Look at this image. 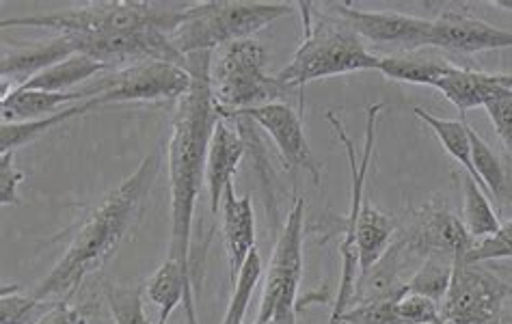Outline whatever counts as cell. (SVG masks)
Instances as JSON below:
<instances>
[{
  "label": "cell",
  "mask_w": 512,
  "mask_h": 324,
  "mask_svg": "<svg viewBox=\"0 0 512 324\" xmlns=\"http://www.w3.org/2000/svg\"><path fill=\"white\" fill-rule=\"evenodd\" d=\"M212 52H197L186 57V70L193 85L178 100L171 119V137L167 145V167L171 184V247L169 258L178 262L186 275L193 277L191 236L201 182L206 180V158L217 108L210 91Z\"/></svg>",
  "instance_id": "6da1fadb"
},
{
  "label": "cell",
  "mask_w": 512,
  "mask_h": 324,
  "mask_svg": "<svg viewBox=\"0 0 512 324\" xmlns=\"http://www.w3.org/2000/svg\"><path fill=\"white\" fill-rule=\"evenodd\" d=\"M163 167V150L147 154L141 165L117 188L106 195L98 208L76 229L63 258L48 277L31 292L37 301L61 296L70 301L87 275L109 262L139 225L154 184Z\"/></svg>",
  "instance_id": "7a4b0ae2"
},
{
  "label": "cell",
  "mask_w": 512,
  "mask_h": 324,
  "mask_svg": "<svg viewBox=\"0 0 512 324\" xmlns=\"http://www.w3.org/2000/svg\"><path fill=\"white\" fill-rule=\"evenodd\" d=\"M303 18V42L292 61L277 74L281 83L296 91L303 106V89L320 78L342 76L350 72L379 70L381 57H376L363 44V39L329 3L320 5L325 13H314V3H296Z\"/></svg>",
  "instance_id": "3957f363"
},
{
  "label": "cell",
  "mask_w": 512,
  "mask_h": 324,
  "mask_svg": "<svg viewBox=\"0 0 512 324\" xmlns=\"http://www.w3.org/2000/svg\"><path fill=\"white\" fill-rule=\"evenodd\" d=\"M193 3H154V0H98L59 13L5 18L3 29H46L55 35H119L163 31L171 35Z\"/></svg>",
  "instance_id": "277c9868"
},
{
  "label": "cell",
  "mask_w": 512,
  "mask_h": 324,
  "mask_svg": "<svg viewBox=\"0 0 512 324\" xmlns=\"http://www.w3.org/2000/svg\"><path fill=\"white\" fill-rule=\"evenodd\" d=\"M294 5L262 0H204L186 9L171 44L182 57L212 52L242 39H253L268 24L288 16Z\"/></svg>",
  "instance_id": "5b68a950"
},
{
  "label": "cell",
  "mask_w": 512,
  "mask_h": 324,
  "mask_svg": "<svg viewBox=\"0 0 512 324\" xmlns=\"http://www.w3.org/2000/svg\"><path fill=\"white\" fill-rule=\"evenodd\" d=\"M266 48L255 39L234 42L210 63V91L217 115L245 111V108L288 100L292 91L277 76L266 74Z\"/></svg>",
  "instance_id": "8992f818"
},
{
  "label": "cell",
  "mask_w": 512,
  "mask_h": 324,
  "mask_svg": "<svg viewBox=\"0 0 512 324\" xmlns=\"http://www.w3.org/2000/svg\"><path fill=\"white\" fill-rule=\"evenodd\" d=\"M193 85V76L186 67L167 61H143L117 67L106 76L76 89L80 102H93L96 108L121 102H178Z\"/></svg>",
  "instance_id": "52a82bcc"
},
{
  "label": "cell",
  "mask_w": 512,
  "mask_h": 324,
  "mask_svg": "<svg viewBox=\"0 0 512 324\" xmlns=\"http://www.w3.org/2000/svg\"><path fill=\"white\" fill-rule=\"evenodd\" d=\"M385 104H370L368 106V117H366V141H363V152L357 162V152L355 145L350 141L348 132L342 124V119L335 115L333 111L327 113L329 124L333 126L335 134H338L340 143L344 145L346 156H348V165H350V210L346 216V227H344V238L340 245L342 253V275H340V288H338V301H335V307L331 312L329 324H338L340 316L348 312L353 307V296H355V286L357 279L361 275L359 268V249H357V214L363 204V188H366V178H368V169H370V160L374 154V141H376V119H379L381 111Z\"/></svg>",
  "instance_id": "ba28073f"
},
{
  "label": "cell",
  "mask_w": 512,
  "mask_h": 324,
  "mask_svg": "<svg viewBox=\"0 0 512 324\" xmlns=\"http://www.w3.org/2000/svg\"><path fill=\"white\" fill-rule=\"evenodd\" d=\"M303 225L305 199L296 197L266 270L262 305L255 324H296V299L303 277Z\"/></svg>",
  "instance_id": "9c48e42d"
},
{
  "label": "cell",
  "mask_w": 512,
  "mask_h": 324,
  "mask_svg": "<svg viewBox=\"0 0 512 324\" xmlns=\"http://www.w3.org/2000/svg\"><path fill=\"white\" fill-rule=\"evenodd\" d=\"M510 299V283L484 264L454 260L450 290L441 303V318L450 324H502V307Z\"/></svg>",
  "instance_id": "30bf717a"
},
{
  "label": "cell",
  "mask_w": 512,
  "mask_h": 324,
  "mask_svg": "<svg viewBox=\"0 0 512 324\" xmlns=\"http://www.w3.org/2000/svg\"><path fill=\"white\" fill-rule=\"evenodd\" d=\"M223 119H249L253 124H258L262 130H266V134H271L281 158H284V165L292 173L305 169L314 178V184L320 182V169L312 150H309L301 111H294L286 102H271L223 115Z\"/></svg>",
  "instance_id": "8fae6325"
},
{
  "label": "cell",
  "mask_w": 512,
  "mask_h": 324,
  "mask_svg": "<svg viewBox=\"0 0 512 324\" xmlns=\"http://www.w3.org/2000/svg\"><path fill=\"white\" fill-rule=\"evenodd\" d=\"M329 7L353 26L361 39H368L376 46H396L409 52L428 46L433 20L387 11H363L346 0L329 3Z\"/></svg>",
  "instance_id": "7c38bea8"
},
{
  "label": "cell",
  "mask_w": 512,
  "mask_h": 324,
  "mask_svg": "<svg viewBox=\"0 0 512 324\" xmlns=\"http://www.w3.org/2000/svg\"><path fill=\"white\" fill-rule=\"evenodd\" d=\"M402 242L409 251L420 253L424 258L441 255V258L448 260L465 255L469 247L474 245L463 221L441 204H428L422 210H417Z\"/></svg>",
  "instance_id": "4fadbf2b"
},
{
  "label": "cell",
  "mask_w": 512,
  "mask_h": 324,
  "mask_svg": "<svg viewBox=\"0 0 512 324\" xmlns=\"http://www.w3.org/2000/svg\"><path fill=\"white\" fill-rule=\"evenodd\" d=\"M428 46L461 54L506 50L512 48V31L497 29L463 11H443L430 26Z\"/></svg>",
  "instance_id": "5bb4252c"
},
{
  "label": "cell",
  "mask_w": 512,
  "mask_h": 324,
  "mask_svg": "<svg viewBox=\"0 0 512 324\" xmlns=\"http://www.w3.org/2000/svg\"><path fill=\"white\" fill-rule=\"evenodd\" d=\"M247 152V141L232 126V121L219 117L214 124L208 158H206V188L210 195V212L219 214L225 188L234 182V173Z\"/></svg>",
  "instance_id": "9a60e30c"
},
{
  "label": "cell",
  "mask_w": 512,
  "mask_h": 324,
  "mask_svg": "<svg viewBox=\"0 0 512 324\" xmlns=\"http://www.w3.org/2000/svg\"><path fill=\"white\" fill-rule=\"evenodd\" d=\"M78 54V44L74 35H52L44 42L33 44H13L3 48V59H0V72L5 78L16 80L20 87L26 80L42 74L48 67L57 65L65 59Z\"/></svg>",
  "instance_id": "2e32d148"
},
{
  "label": "cell",
  "mask_w": 512,
  "mask_h": 324,
  "mask_svg": "<svg viewBox=\"0 0 512 324\" xmlns=\"http://www.w3.org/2000/svg\"><path fill=\"white\" fill-rule=\"evenodd\" d=\"M435 89L461 113L512 96V89L506 85V74H487L456 65H450V70L441 76Z\"/></svg>",
  "instance_id": "e0dca14e"
},
{
  "label": "cell",
  "mask_w": 512,
  "mask_h": 324,
  "mask_svg": "<svg viewBox=\"0 0 512 324\" xmlns=\"http://www.w3.org/2000/svg\"><path fill=\"white\" fill-rule=\"evenodd\" d=\"M223 216V245L229 264V279H238L240 268L245 266L249 253L255 249V214L251 197H236L234 182L225 188L221 199Z\"/></svg>",
  "instance_id": "ac0fdd59"
},
{
  "label": "cell",
  "mask_w": 512,
  "mask_h": 324,
  "mask_svg": "<svg viewBox=\"0 0 512 324\" xmlns=\"http://www.w3.org/2000/svg\"><path fill=\"white\" fill-rule=\"evenodd\" d=\"M407 251L402 238L394 240L383 258L363 270L357 279L353 307L396 301L407 294V281L402 279V253Z\"/></svg>",
  "instance_id": "d6986e66"
},
{
  "label": "cell",
  "mask_w": 512,
  "mask_h": 324,
  "mask_svg": "<svg viewBox=\"0 0 512 324\" xmlns=\"http://www.w3.org/2000/svg\"><path fill=\"white\" fill-rule=\"evenodd\" d=\"M394 234L396 221L392 216L383 214L379 208L370 206L368 201L363 199L361 210L357 214V249L361 273L383 258L385 251L392 247Z\"/></svg>",
  "instance_id": "ffe728a7"
},
{
  "label": "cell",
  "mask_w": 512,
  "mask_h": 324,
  "mask_svg": "<svg viewBox=\"0 0 512 324\" xmlns=\"http://www.w3.org/2000/svg\"><path fill=\"white\" fill-rule=\"evenodd\" d=\"M109 70H113V67L91 59L87 54H74V57L52 65L42 74L29 78L20 87L48 91V93H72L70 89H74L76 85L91 83L98 74L109 72Z\"/></svg>",
  "instance_id": "44dd1931"
},
{
  "label": "cell",
  "mask_w": 512,
  "mask_h": 324,
  "mask_svg": "<svg viewBox=\"0 0 512 324\" xmlns=\"http://www.w3.org/2000/svg\"><path fill=\"white\" fill-rule=\"evenodd\" d=\"M78 102L76 93H48L37 89L13 87L3 96V124H16V121H31L57 115L65 111V104Z\"/></svg>",
  "instance_id": "7402d4cb"
},
{
  "label": "cell",
  "mask_w": 512,
  "mask_h": 324,
  "mask_svg": "<svg viewBox=\"0 0 512 324\" xmlns=\"http://www.w3.org/2000/svg\"><path fill=\"white\" fill-rule=\"evenodd\" d=\"M469 141H471V165H474L476 180L480 182V186L489 188L497 204H500V208L510 206L512 204V171L474 128H469Z\"/></svg>",
  "instance_id": "603a6c76"
},
{
  "label": "cell",
  "mask_w": 512,
  "mask_h": 324,
  "mask_svg": "<svg viewBox=\"0 0 512 324\" xmlns=\"http://www.w3.org/2000/svg\"><path fill=\"white\" fill-rule=\"evenodd\" d=\"M89 111H96L93 102H80L74 106H67L65 111L57 115L31 119V121H16V124H3L0 126V154H13L16 150H20V147L42 139L44 134L59 128L61 124H65V121H70L74 117H83Z\"/></svg>",
  "instance_id": "cb8c5ba5"
},
{
  "label": "cell",
  "mask_w": 512,
  "mask_h": 324,
  "mask_svg": "<svg viewBox=\"0 0 512 324\" xmlns=\"http://www.w3.org/2000/svg\"><path fill=\"white\" fill-rule=\"evenodd\" d=\"M461 188H463V225L471 240H484L500 232V219L491 208L489 199L484 197L482 186L476 178H471L467 171L461 173Z\"/></svg>",
  "instance_id": "d4e9b609"
},
{
  "label": "cell",
  "mask_w": 512,
  "mask_h": 324,
  "mask_svg": "<svg viewBox=\"0 0 512 324\" xmlns=\"http://www.w3.org/2000/svg\"><path fill=\"white\" fill-rule=\"evenodd\" d=\"M415 117L435 132L439 143L446 147V152L461 165L471 178H476L474 165H471V141H469V126L465 119H437L435 115L426 113L424 108H413Z\"/></svg>",
  "instance_id": "484cf974"
},
{
  "label": "cell",
  "mask_w": 512,
  "mask_h": 324,
  "mask_svg": "<svg viewBox=\"0 0 512 324\" xmlns=\"http://www.w3.org/2000/svg\"><path fill=\"white\" fill-rule=\"evenodd\" d=\"M452 63L430 61V59H413V57H381L379 70L383 76L392 80H402L411 85H428L435 87L441 76L450 70Z\"/></svg>",
  "instance_id": "4316f807"
},
{
  "label": "cell",
  "mask_w": 512,
  "mask_h": 324,
  "mask_svg": "<svg viewBox=\"0 0 512 324\" xmlns=\"http://www.w3.org/2000/svg\"><path fill=\"white\" fill-rule=\"evenodd\" d=\"M452 273L454 260L441 258V255H428V258H424V264L417 268L415 275L407 281V292L426 296V299L435 301L441 307L450 290Z\"/></svg>",
  "instance_id": "83f0119b"
},
{
  "label": "cell",
  "mask_w": 512,
  "mask_h": 324,
  "mask_svg": "<svg viewBox=\"0 0 512 324\" xmlns=\"http://www.w3.org/2000/svg\"><path fill=\"white\" fill-rule=\"evenodd\" d=\"M262 273H264L262 258H260L258 249H253L249 253L245 266L240 268L238 279L232 283L234 294H232V301H229L223 324H242V320H245V316H247L249 303L253 299L255 286H258Z\"/></svg>",
  "instance_id": "f1b7e54d"
},
{
  "label": "cell",
  "mask_w": 512,
  "mask_h": 324,
  "mask_svg": "<svg viewBox=\"0 0 512 324\" xmlns=\"http://www.w3.org/2000/svg\"><path fill=\"white\" fill-rule=\"evenodd\" d=\"M104 299L115 324H150L143 309V288L104 283Z\"/></svg>",
  "instance_id": "f546056e"
},
{
  "label": "cell",
  "mask_w": 512,
  "mask_h": 324,
  "mask_svg": "<svg viewBox=\"0 0 512 324\" xmlns=\"http://www.w3.org/2000/svg\"><path fill=\"white\" fill-rule=\"evenodd\" d=\"M44 301H37L33 294H20L18 288H3L0 294V324H35L44 314L39 307Z\"/></svg>",
  "instance_id": "4dcf8cb0"
},
{
  "label": "cell",
  "mask_w": 512,
  "mask_h": 324,
  "mask_svg": "<svg viewBox=\"0 0 512 324\" xmlns=\"http://www.w3.org/2000/svg\"><path fill=\"white\" fill-rule=\"evenodd\" d=\"M502 258H512V221L504 223L495 236L476 240L465 253L467 264H489Z\"/></svg>",
  "instance_id": "1f68e13d"
},
{
  "label": "cell",
  "mask_w": 512,
  "mask_h": 324,
  "mask_svg": "<svg viewBox=\"0 0 512 324\" xmlns=\"http://www.w3.org/2000/svg\"><path fill=\"white\" fill-rule=\"evenodd\" d=\"M338 324H402L398 314V299L357 305L340 316Z\"/></svg>",
  "instance_id": "d6a6232c"
},
{
  "label": "cell",
  "mask_w": 512,
  "mask_h": 324,
  "mask_svg": "<svg viewBox=\"0 0 512 324\" xmlns=\"http://www.w3.org/2000/svg\"><path fill=\"white\" fill-rule=\"evenodd\" d=\"M398 314L402 324H430L439 322L441 307L420 294H404L398 299Z\"/></svg>",
  "instance_id": "836d02e7"
},
{
  "label": "cell",
  "mask_w": 512,
  "mask_h": 324,
  "mask_svg": "<svg viewBox=\"0 0 512 324\" xmlns=\"http://www.w3.org/2000/svg\"><path fill=\"white\" fill-rule=\"evenodd\" d=\"M93 314H96V305H70V301L61 299L52 305L48 312L39 318L35 324H89Z\"/></svg>",
  "instance_id": "e575fe53"
},
{
  "label": "cell",
  "mask_w": 512,
  "mask_h": 324,
  "mask_svg": "<svg viewBox=\"0 0 512 324\" xmlns=\"http://www.w3.org/2000/svg\"><path fill=\"white\" fill-rule=\"evenodd\" d=\"M491 117V124L497 132V137L502 139L506 150L512 154V96L500 98L491 104L484 106Z\"/></svg>",
  "instance_id": "d590c367"
},
{
  "label": "cell",
  "mask_w": 512,
  "mask_h": 324,
  "mask_svg": "<svg viewBox=\"0 0 512 324\" xmlns=\"http://www.w3.org/2000/svg\"><path fill=\"white\" fill-rule=\"evenodd\" d=\"M24 173L13 167V154H0V204H18V186Z\"/></svg>",
  "instance_id": "8d00e7d4"
},
{
  "label": "cell",
  "mask_w": 512,
  "mask_h": 324,
  "mask_svg": "<svg viewBox=\"0 0 512 324\" xmlns=\"http://www.w3.org/2000/svg\"><path fill=\"white\" fill-rule=\"evenodd\" d=\"M493 7H502V9H508L512 11V0H495V3H491Z\"/></svg>",
  "instance_id": "74e56055"
},
{
  "label": "cell",
  "mask_w": 512,
  "mask_h": 324,
  "mask_svg": "<svg viewBox=\"0 0 512 324\" xmlns=\"http://www.w3.org/2000/svg\"><path fill=\"white\" fill-rule=\"evenodd\" d=\"M506 85H508V89H512V76H506Z\"/></svg>",
  "instance_id": "f35d334b"
},
{
  "label": "cell",
  "mask_w": 512,
  "mask_h": 324,
  "mask_svg": "<svg viewBox=\"0 0 512 324\" xmlns=\"http://www.w3.org/2000/svg\"><path fill=\"white\" fill-rule=\"evenodd\" d=\"M167 322H169V320H165V318H158L156 324H167Z\"/></svg>",
  "instance_id": "ab89813d"
},
{
  "label": "cell",
  "mask_w": 512,
  "mask_h": 324,
  "mask_svg": "<svg viewBox=\"0 0 512 324\" xmlns=\"http://www.w3.org/2000/svg\"><path fill=\"white\" fill-rule=\"evenodd\" d=\"M430 324H450V322H446V320H439V322H430Z\"/></svg>",
  "instance_id": "60d3db41"
},
{
  "label": "cell",
  "mask_w": 512,
  "mask_h": 324,
  "mask_svg": "<svg viewBox=\"0 0 512 324\" xmlns=\"http://www.w3.org/2000/svg\"><path fill=\"white\" fill-rule=\"evenodd\" d=\"M510 299H512V286H510Z\"/></svg>",
  "instance_id": "b9f144b4"
}]
</instances>
